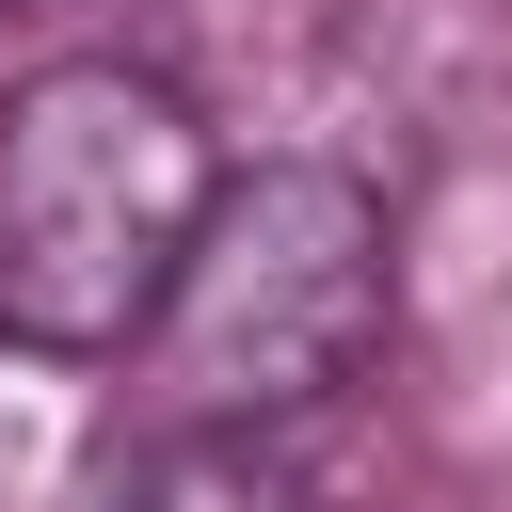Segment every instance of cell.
<instances>
[{
    "instance_id": "3957f363",
    "label": "cell",
    "mask_w": 512,
    "mask_h": 512,
    "mask_svg": "<svg viewBox=\"0 0 512 512\" xmlns=\"http://www.w3.org/2000/svg\"><path fill=\"white\" fill-rule=\"evenodd\" d=\"M112 512H304V480H288L256 432H160Z\"/></svg>"
},
{
    "instance_id": "6da1fadb",
    "label": "cell",
    "mask_w": 512,
    "mask_h": 512,
    "mask_svg": "<svg viewBox=\"0 0 512 512\" xmlns=\"http://www.w3.org/2000/svg\"><path fill=\"white\" fill-rule=\"evenodd\" d=\"M224 176L176 80L48 64L0 96V336L16 352H128L160 336Z\"/></svg>"
},
{
    "instance_id": "277c9868",
    "label": "cell",
    "mask_w": 512,
    "mask_h": 512,
    "mask_svg": "<svg viewBox=\"0 0 512 512\" xmlns=\"http://www.w3.org/2000/svg\"><path fill=\"white\" fill-rule=\"evenodd\" d=\"M0 16H16V0H0Z\"/></svg>"
},
{
    "instance_id": "7a4b0ae2",
    "label": "cell",
    "mask_w": 512,
    "mask_h": 512,
    "mask_svg": "<svg viewBox=\"0 0 512 512\" xmlns=\"http://www.w3.org/2000/svg\"><path fill=\"white\" fill-rule=\"evenodd\" d=\"M368 336H384V192L336 160H256V176H224V208L160 304V416L176 432L304 416L368 368Z\"/></svg>"
}]
</instances>
